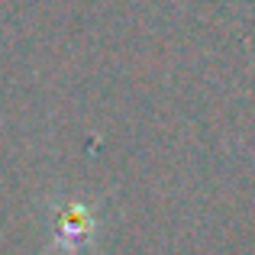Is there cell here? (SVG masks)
Wrapping results in <instances>:
<instances>
[{"instance_id":"1","label":"cell","mask_w":255,"mask_h":255,"mask_svg":"<svg viewBox=\"0 0 255 255\" xmlns=\"http://www.w3.org/2000/svg\"><path fill=\"white\" fill-rule=\"evenodd\" d=\"M91 236V217L81 204H71L68 210L58 217V226H55V246L62 249H81Z\"/></svg>"}]
</instances>
